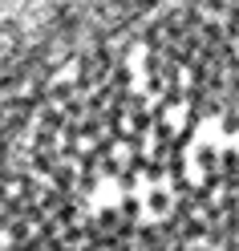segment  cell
Masks as SVG:
<instances>
[{"label":"cell","mask_w":239,"mask_h":251,"mask_svg":"<svg viewBox=\"0 0 239 251\" xmlns=\"http://www.w3.org/2000/svg\"><path fill=\"white\" fill-rule=\"evenodd\" d=\"M0 251H239V21L0 118Z\"/></svg>","instance_id":"cell-1"}]
</instances>
